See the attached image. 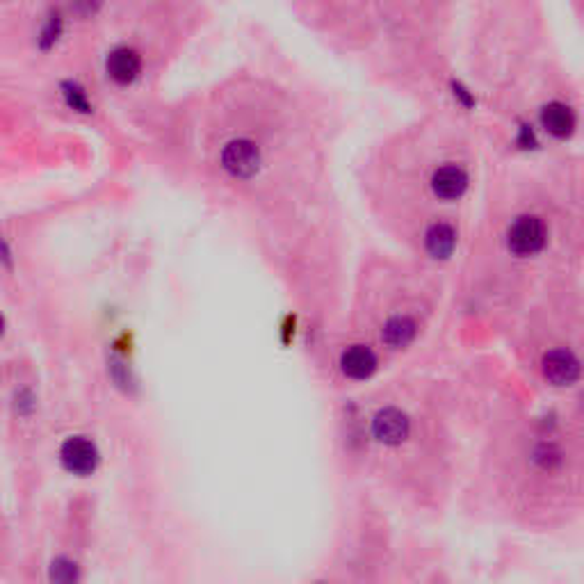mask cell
Segmentation results:
<instances>
[{
    "instance_id": "1",
    "label": "cell",
    "mask_w": 584,
    "mask_h": 584,
    "mask_svg": "<svg viewBox=\"0 0 584 584\" xmlns=\"http://www.w3.org/2000/svg\"><path fill=\"white\" fill-rule=\"evenodd\" d=\"M478 151L450 119L411 126L386 140L365 165L372 210L409 256L450 263L468 238Z\"/></svg>"
},
{
    "instance_id": "2",
    "label": "cell",
    "mask_w": 584,
    "mask_h": 584,
    "mask_svg": "<svg viewBox=\"0 0 584 584\" xmlns=\"http://www.w3.org/2000/svg\"><path fill=\"white\" fill-rule=\"evenodd\" d=\"M579 183L566 167H514L472 229L475 292H541L569 274L579 247Z\"/></svg>"
},
{
    "instance_id": "3",
    "label": "cell",
    "mask_w": 584,
    "mask_h": 584,
    "mask_svg": "<svg viewBox=\"0 0 584 584\" xmlns=\"http://www.w3.org/2000/svg\"><path fill=\"white\" fill-rule=\"evenodd\" d=\"M222 165L238 178H251L263 165V151L251 140H231L222 151Z\"/></svg>"
},
{
    "instance_id": "4",
    "label": "cell",
    "mask_w": 584,
    "mask_h": 584,
    "mask_svg": "<svg viewBox=\"0 0 584 584\" xmlns=\"http://www.w3.org/2000/svg\"><path fill=\"white\" fill-rule=\"evenodd\" d=\"M411 433V420L402 409L395 406H386L379 409L372 418V436L377 438V443L388 445V448H397L409 438Z\"/></svg>"
},
{
    "instance_id": "5",
    "label": "cell",
    "mask_w": 584,
    "mask_h": 584,
    "mask_svg": "<svg viewBox=\"0 0 584 584\" xmlns=\"http://www.w3.org/2000/svg\"><path fill=\"white\" fill-rule=\"evenodd\" d=\"M541 372L543 379L557 388L573 386L579 379V359L573 350L545 351L541 356Z\"/></svg>"
},
{
    "instance_id": "6",
    "label": "cell",
    "mask_w": 584,
    "mask_h": 584,
    "mask_svg": "<svg viewBox=\"0 0 584 584\" xmlns=\"http://www.w3.org/2000/svg\"><path fill=\"white\" fill-rule=\"evenodd\" d=\"M62 463L76 475H89L98 463V452L85 436H71L62 445Z\"/></svg>"
},
{
    "instance_id": "7",
    "label": "cell",
    "mask_w": 584,
    "mask_h": 584,
    "mask_svg": "<svg viewBox=\"0 0 584 584\" xmlns=\"http://www.w3.org/2000/svg\"><path fill=\"white\" fill-rule=\"evenodd\" d=\"M341 368L350 379H368L377 370V354L368 345H351L342 351Z\"/></svg>"
},
{
    "instance_id": "8",
    "label": "cell",
    "mask_w": 584,
    "mask_h": 584,
    "mask_svg": "<svg viewBox=\"0 0 584 584\" xmlns=\"http://www.w3.org/2000/svg\"><path fill=\"white\" fill-rule=\"evenodd\" d=\"M140 71H141V58L135 49L122 46V49L113 50L110 58H107V73H110V78L117 80V83L122 85L132 83V80L140 76Z\"/></svg>"
},
{
    "instance_id": "9",
    "label": "cell",
    "mask_w": 584,
    "mask_h": 584,
    "mask_svg": "<svg viewBox=\"0 0 584 584\" xmlns=\"http://www.w3.org/2000/svg\"><path fill=\"white\" fill-rule=\"evenodd\" d=\"M49 579L50 584H78L80 579L78 564L68 560V557H58V560H53V564H50Z\"/></svg>"
},
{
    "instance_id": "10",
    "label": "cell",
    "mask_w": 584,
    "mask_h": 584,
    "mask_svg": "<svg viewBox=\"0 0 584 584\" xmlns=\"http://www.w3.org/2000/svg\"><path fill=\"white\" fill-rule=\"evenodd\" d=\"M0 333H3V317H0Z\"/></svg>"
}]
</instances>
